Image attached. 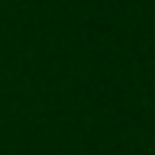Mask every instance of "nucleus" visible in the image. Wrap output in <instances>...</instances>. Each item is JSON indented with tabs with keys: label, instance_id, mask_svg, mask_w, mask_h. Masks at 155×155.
<instances>
[]
</instances>
